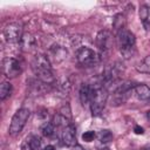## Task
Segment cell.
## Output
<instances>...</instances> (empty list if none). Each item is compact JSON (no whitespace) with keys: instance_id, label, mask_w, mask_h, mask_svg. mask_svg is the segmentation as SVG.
<instances>
[{"instance_id":"cell-6","label":"cell","mask_w":150,"mask_h":150,"mask_svg":"<svg viewBox=\"0 0 150 150\" xmlns=\"http://www.w3.org/2000/svg\"><path fill=\"white\" fill-rule=\"evenodd\" d=\"M22 30H23V26L21 22H19V21L9 22L4 28V38L8 43L20 42L23 36Z\"/></svg>"},{"instance_id":"cell-10","label":"cell","mask_w":150,"mask_h":150,"mask_svg":"<svg viewBox=\"0 0 150 150\" xmlns=\"http://www.w3.org/2000/svg\"><path fill=\"white\" fill-rule=\"evenodd\" d=\"M61 139L63 144L71 148L76 145V129L73 124H69L66 128H63L62 134H61Z\"/></svg>"},{"instance_id":"cell-21","label":"cell","mask_w":150,"mask_h":150,"mask_svg":"<svg viewBox=\"0 0 150 150\" xmlns=\"http://www.w3.org/2000/svg\"><path fill=\"white\" fill-rule=\"evenodd\" d=\"M97 137H98V139H100L102 143H109V142L112 139V134H111L109 130L104 129V130H101V131L98 132Z\"/></svg>"},{"instance_id":"cell-19","label":"cell","mask_w":150,"mask_h":150,"mask_svg":"<svg viewBox=\"0 0 150 150\" xmlns=\"http://www.w3.org/2000/svg\"><path fill=\"white\" fill-rule=\"evenodd\" d=\"M55 131V125L52 122H46L41 125V132L46 137H50Z\"/></svg>"},{"instance_id":"cell-27","label":"cell","mask_w":150,"mask_h":150,"mask_svg":"<svg viewBox=\"0 0 150 150\" xmlns=\"http://www.w3.org/2000/svg\"><path fill=\"white\" fill-rule=\"evenodd\" d=\"M102 150H109V149H107V148H104V149H102Z\"/></svg>"},{"instance_id":"cell-2","label":"cell","mask_w":150,"mask_h":150,"mask_svg":"<svg viewBox=\"0 0 150 150\" xmlns=\"http://www.w3.org/2000/svg\"><path fill=\"white\" fill-rule=\"evenodd\" d=\"M116 41H117V46L120 48L121 54L125 59L131 57V55L135 53V45H136L135 34L129 29L124 28L117 33Z\"/></svg>"},{"instance_id":"cell-14","label":"cell","mask_w":150,"mask_h":150,"mask_svg":"<svg viewBox=\"0 0 150 150\" xmlns=\"http://www.w3.org/2000/svg\"><path fill=\"white\" fill-rule=\"evenodd\" d=\"M20 43H21L22 49H25V50H30V49H33V48L35 47L36 40H35V38H34L32 34L27 33V34H23V36H22Z\"/></svg>"},{"instance_id":"cell-9","label":"cell","mask_w":150,"mask_h":150,"mask_svg":"<svg viewBox=\"0 0 150 150\" xmlns=\"http://www.w3.org/2000/svg\"><path fill=\"white\" fill-rule=\"evenodd\" d=\"M95 43H96V47L101 50V52H108L111 47V43H112V35L109 30H100L96 35V39H95Z\"/></svg>"},{"instance_id":"cell-4","label":"cell","mask_w":150,"mask_h":150,"mask_svg":"<svg viewBox=\"0 0 150 150\" xmlns=\"http://www.w3.org/2000/svg\"><path fill=\"white\" fill-rule=\"evenodd\" d=\"M29 115H30V111L27 108H20L13 115L11 124H9V129H8L9 134L12 136H16V135H19L21 132V130L26 125V122L29 118Z\"/></svg>"},{"instance_id":"cell-24","label":"cell","mask_w":150,"mask_h":150,"mask_svg":"<svg viewBox=\"0 0 150 150\" xmlns=\"http://www.w3.org/2000/svg\"><path fill=\"white\" fill-rule=\"evenodd\" d=\"M134 132H135L136 135H143V134H144V129H143L142 127H139V125H135Z\"/></svg>"},{"instance_id":"cell-22","label":"cell","mask_w":150,"mask_h":150,"mask_svg":"<svg viewBox=\"0 0 150 150\" xmlns=\"http://www.w3.org/2000/svg\"><path fill=\"white\" fill-rule=\"evenodd\" d=\"M149 7L146 6V5H142L141 7H139V18H141V20L145 23L146 21H148V19H149Z\"/></svg>"},{"instance_id":"cell-5","label":"cell","mask_w":150,"mask_h":150,"mask_svg":"<svg viewBox=\"0 0 150 150\" xmlns=\"http://www.w3.org/2000/svg\"><path fill=\"white\" fill-rule=\"evenodd\" d=\"M76 59L83 67H94L101 61L100 55L89 47H81L76 53Z\"/></svg>"},{"instance_id":"cell-16","label":"cell","mask_w":150,"mask_h":150,"mask_svg":"<svg viewBox=\"0 0 150 150\" xmlns=\"http://www.w3.org/2000/svg\"><path fill=\"white\" fill-rule=\"evenodd\" d=\"M12 91H13V87L9 82H2L1 86H0V100L1 101H5L7 97H9L12 95Z\"/></svg>"},{"instance_id":"cell-23","label":"cell","mask_w":150,"mask_h":150,"mask_svg":"<svg viewBox=\"0 0 150 150\" xmlns=\"http://www.w3.org/2000/svg\"><path fill=\"white\" fill-rule=\"evenodd\" d=\"M95 137H96V134H95V131H93V130H88V131H86V132L82 135V139H83L84 142H91V141L95 139Z\"/></svg>"},{"instance_id":"cell-7","label":"cell","mask_w":150,"mask_h":150,"mask_svg":"<svg viewBox=\"0 0 150 150\" xmlns=\"http://www.w3.org/2000/svg\"><path fill=\"white\" fill-rule=\"evenodd\" d=\"M134 87L135 86H132V83H130V82H125V83L121 84L120 87H117L115 89L112 96H111V103L110 104L116 105V107L123 104L128 100V97L130 96V93L134 90Z\"/></svg>"},{"instance_id":"cell-28","label":"cell","mask_w":150,"mask_h":150,"mask_svg":"<svg viewBox=\"0 0 150 150\" xmlns=\"http://www.w3.org/2000/svg\"><path fill=\"white\" fill-rule=\"evenodd\" d=\"M146 150H150V148H149V149H146Z\"/></svg>"},{"instance_id":"cell-17","label":"cell","mask_w":150,"mask_h":150,"mask_svg":"<svg viewBox=\"0 0 150 150\" xmlns=\"http://www.w3.org/2000/svg\"><path fill=\"white\" fill-rule=\"evenodd\" d=\"M52 123H53L55 127H63V128H66L67 125L70 124V123H69V118L64 117L63 115H61V114H59V112H57L56 115H54Z\"/></svg>"},{"instance_id":"cell-3","label":"cell","mask_w":150,"mask_h":150,"mask_svg":"<svg viewBox=\"0 0 150 150\" xmlns=\"http://www.w3.org/2000/svg\"><path fill=\"white\" fill-rule=\"evenodd\" d=\"M107 100H108V91H107V88L102 87V86H98V87H94V90H93V96H91V101H90V110H91V114L94 116H97L100 115L103 109H104V105L107 103Z\"/></svg>"},{"instance_id":"cell-29","label":"cell","mask_w":150,"mask_h":150,"mask_svg":"<svg viewBox=\"0 0 150 150\" xmlns=\"http://www.w3.org/2000/svg\"><path fill=\"white\" fill-rule=\"evenodd\" d=\"M149 102H150V98H149Z\"/></svg>"},{"instance_id":"cell-25","label":"cell","mask_w":150,"mask_h":150,"mask_svg":"<svg viewBox=\"0 0 150 150\" xmlns=\"http://www.w3.org/2000/svg\"><path fill=\"white\" fill-rule=\"evenodd\" d=\"M71 150H86L84 148H82L81 145H79V144H76V145H74V146H71Z\"/></svg>"},{"instance_id":"cell-12","label":"cell","mask_w":150,"mask_h":150,"mask_svg":"<svg viewBox=\"0 0 150 150\" xmlns=\"http://www.w3.org/2000/svg\"><path fill=\"white\" fill-rule=\"evenodd\" d=\"M49 57H53L55 62H60L67 57V50L61 46H53L49 49Z\"/></svg>"},{"instance_id":"cell-15","label":"cell","mask_w":150,"mask_h":150,"mask_svg":"<svg viewBox=\"0 0 150 150\" xmlns=\"http://www.w3.org/2000/svg\"><path fill=\"white\" fill-rule=\"evenodd\" d=\"M136 69L139 73L143 74H150V55L145 56L144 59H142L137 64H136Z\"/></svg>"},{"instance_id":"cell-26","label":"cell","mask_w":150,"mask_h":150,"mask_svg":"<svg viewBox=\"0 0 150 150\" xmlns=\"http://www.w3.org/2000/svg\"><path fill=\"white\" fill-rule=\"evenodd\" d=\"M43 150H55V148L53 145H47V146H45Z\"/></svg>"},{"instance_id":"cell-20","label":"cell","mask_w":150,"mask_h":150,"mask_svg":"<svg viewBox=\"0 0 150 150\" xmlns=\"http://www.w3.org/2000/svg\"><path fill=\"white\" fill-rule=\"evenodd\" d=\"M27 142L32 150H41V139L36 135H32L29 138H27Z\"/></svg>"},{"instance_id":"cell-8","label":"cell","mask_w":150,"mask_h":150,"mask_svg":"<svg viewBox=\"0 0 150 150\" xmlns=\"http://www.w3.org/2000/svg\"><path fill=\"white\" fill-rule=\"evenodd\" d=\"M21 64L14 57H5L2 60V73L8 79H14L21 74Z\"/></svg>"},{"instance_id":"cell-11","label":"cell","mask_w":150,"mask_h":150,"mask_svg":"<svg viewBox=\"0 0 150 150\" xmlns=\"http://www.w3.org/2000/svg\"><path fill=\"white\" fill-rule=\"evenodd\" d=\"M93 90H94V87H91L88 83H83L81 86V88H80V101L83 105L90 103L91 96H93Z\"/></svg>"},{"instance_id":"cell-1","label":"cell","mask_w":150,"mask_h":150,"mask_svg":"<svg viewBox=\"0 0 150 150\" xmlns=\"http://www.w3.org/2000/svg\"><path fill=\"white\" fill-rule=\"evenodd\" d=\"M32 69L36 77L43 83V84H52L55 82V77L52 71L50 61L48 56L43 54H38L34 56L32 61Z\"/></svg>"},{"instance_id":"cell-18","label":"cell","mask_w":150,"mask_h":150,"mask_svg":"<svg viewBox=\"0 0 150 150\" xmlns=\"http://www.w3.org/2000/svg\"><path fill=\"white\" fill-rule=\"evenodd\" d=\"M124 25H125V20H124V16L122 14H117L114 19V22H112V27L118 33L120 30L124 29Z\"/></svg>"},{"instance_id":"cell-13","label":"cell","mask_w":150,"mask_h":150,"mask_svg":"<svg viewBox=\"0 0 150 150\" xmlns=\"http://www.w3.org/2000/svg\"><path fill=\"white\" fill-rule=\"evenodd\" d=\"M134 91L139 100H149L150 98V87L146 84H143V83L136 84L134 87Z\"/></svg>"}]
</instances>
